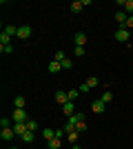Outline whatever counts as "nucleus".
Wrapping results in <instances>:
<instances>
[{"label": "nucleus", "mask_w": 133, "mask_h": 149, "mask_svg": "<svg viewBox=\"0 0 133 149\" xmlns=\"http://www.w3.org/2000/svg\"><path fill=\"white\" fill-rule=\"evenodd\" d=\"M69 123L76 127L78 131H87V123H84V113H73L69 118Z\"/></svg>", "instance_id": "f257e3e1"}, {"label": "nucleus", "mask_w": 133, "mask_h": 149, "mask_svg": "<svg viewBox=\"0 0 133 149\" xmlns=\"http://www.w3.org/2000/svg\"><path fill=\"white\" fill-rule=\"evenodd\" d=\"M11 120L13 123H27V120H29V113H27L25 109H13Z\"/></svg>", "instance_id": "f03ea898"}, {"label": "nucleus", "mask_w": 133, "mask_h": 149, "mask_svg": "<svg viewBox=\"0 0 133 149\" xmlns=\"http://www.w3.org/2000/svg\"><path fill=\"white\" fill-rule=\"evenodd\" d=\"M129 38H131V31L118 27V31H115V40H120V42H129Z\"/></svg>", "instance_id": "7ed1b4c3"}, {"label": "nucleus", "mask_w": 133, "mask_h": 149, "mask_svg": "<svg viewBox=\"0 0 133 149\" xmlns=\"http://www.w3.org/2000/svg\"><path fill=\"white\" fill-rule=\"evenodd\" d=\"M73 45H76V47H84V45H87V33H84V31H76Z\"/></svg>", "instance_id": "20e7f679"}, {"label": "nucleus", "mask_w": 133, "mask_h": 149, "mask_svg": "<svg viewBox=\"0 0 133 149\" xmlns=\"http://www.w3.org/2000/svg\"><path fill=\"white\" fill-rule=\"evenodd\" d=\"M31 27H29V25H22V27H18V38H20V40H27V38H29V36H31Z\"/></svg>", "instance_id": "39448f33"}, {"label": "nucleus", "mask_w": 133, "mask_h": 149, "mask_svg": "<svg viewBox=\"0 0 133 149\" xmlns=\"http://www.w3.org/2000/svg\"><path fill=\"white\" fill-rule=\"evenodd\" d=\"M104 107H107V105H104L100 98H95L93 102H91V109H93V113H104Z\"/></svg>", "instance_id": "423d86ee"}, {"label": "nucleus", "mask_w": 133, "mask_h": 149, "mask_svg": "<svg viewBox=\"0 0 133 149\" xmlns=\"http://www.w3.org/2000/svg\"><path fill=\"white\" fill-rule=\"evenodd\" d=\"M13 136H16V131H13L11 127H5V129L0 131V138H2V140H5V143H9V140H11Z\"/></svg>", "instance_id": "0eeeda50"}, {"label": "nucleus", "mask_w": 133, "mask_h": 149, "mask_svg": "<svg viewBox=\"0 0 133 149\" xmlns=\"http://www.w3.org/2000/svg\"><path fill=\"white\" fill-rule=\"evenodd\" d=\"M13 131H16V136H22L25 131H29L27 129V123H13V127H11Z\"/></svg>", "instance_id": "6e6552de"}, {"label": "nucleus", "mask_w": 133, "mask_h": 149, "mask_svg": "<svg viewBox=\"0 0 133 149\" xmlns=\"http://www.w3.org/2000/svg\"><path fill=\"white\" fill-rule=\"evenodd\" d=\"M73 109H76V102H73V100H69V102H64V105H62V111L67 113L69 118L73 116Z\"/></svg>", "instance_id": "1a4fd4ad"}, {"label": "nucleus", "mask_w": 133, "mask_h": 149, "mask_svg": "<svg viewBox=\"0 0 133 149\" xmlns=\"http://www.w3.org/2000/svg\"><path fill=\"white\" fill-rule=\"evenodd\" d=\"M56 102H58V105L69 102V96H67V91H60V89H58V91H56Z\"/></svg>", "instance_id": "9d476101"}, {"label": "nucleus", "mask_w": 133, "mask_h": 149, "mask_svg": "<svg viewBox=\"0 0 133 149\" xmlns=\"http://www.w3.org/2000/svg\"><path fill=\"white\" fill-rule=\"evenodd\" d=\"M127 18H129V16H127V11H118V13H115V22H118L120 27H124V25H127Z\"/></svg>", "instance_id": "9b49d317"}, {"label": "nucleus", "mask_w": 133, "mask_h": 149, "mask_svg": "<svg viewBox=\"0 0 133 149\" xmlns=\"http://www.w3.org/2000/svg\"><path fill=\"white\" fill-rule=\"evenodd\" d=\"M62 138H51V140H47V147L49 149H62V143H60Z\"/></svg>", "instance_id": "f8f14e48"}, {"label": "nucleus", "mask_w": 133, "mask_h": 149, "mask_svg": "<svg viewBox=\"0 0 133 149\" xmlns=\"http://www.w3.org/2000/svg\"><path fill=\"white\" fill-rule=\"evenodd\" d=\"M82 9H84L82 0H73V2H71V13H80Z\"/></svg>", "instance_id": "ddd939ff"}, {"label": "nucleus", "mask_w": 133, "mask_h": 149, "mask_svg": "<svg viewBox=\"0 0 133 149\" xmlns=\"http://www.w3.org/2000/svg\"><path fill=\"white\" fill-rule=\"evenodd\" d=\"M22 143H27V145H31L33 140H36V134H33V131H25V134H22Z\"/></svg>", "instance_id": "4468645a"}, {"label": "nucleus", "mask_w": 133, "mask_h": 149, "mask_svg": "<svg viewBox=\"0 0 133 149\" xmlns=\"http://www.w3.org/2000/svg\"><path fill=\"white\" fill-rule=\"evenodd\" d=\"M47 69H49V74H58V71L62 69V65H60L58 60H51V62H49V67H47Z\"/></svg>", "instance_id": "2eb2a0df"}, {"label": "nucleus", "mask_w": 133, "mask_h": 149, "mask_svg": "<svg viewBox=\"0 0 133 149\" xmlns=\"http://www.w3.org/2000/svg\"><path fill=\"white\" fill-rule=\"evenodd\" d=\"M78 138H80V131H71V134H67V140H69L71 145H78Z\"/></svg>", "instance_id": "dca6fc26"}, {"label": "nucleus", "mask_w": 133, "mask_h": 149, "mask_svg": "<svg viewBox=\"0 0 133 149\" xmlns=\"http://www.w3.org/2000/svg\"><path fill=\"white\" fill-rule=\"evenodd\" d=\"M25 96H16V100H13V105H16V109H25Z\"/></svg>", "instance_id": "f3484780"}, {"label": "nucleus", "mask_w": 133, "mask_h": 149, "mask_svg": "<svg viewBox=\"0 0 133 149\" xmlns=\"http://www.w3.org/2000/svg\"><path fill=\"white\" fill-rule=\"evenodd\" d=\"M5 33H7V36H18V27L7 25V27H5Z\"/></svg>", "instance_id": "a211bd4d"}, {"label": "nucleus", "mask_w": 133, "mask_h": 149, "mask_svg": "<svg viewBox=\"0 0 133 149\" xmlns=\"http://www.w3.org/2000/svg\"><path fill=\"white\" fill-rule=\"evenodd\" d=\"M0 127H2V129H5V127H13V120L7 118V116H2V118H0Z\"/></svg>", "instance_id": "6ab92c4d"}, {"label": "nucleus", "mask_w": 133, "mask_h": 149, "mask_svg": "<svg viewBox=\"0 0 133 149\" xmlns=\"http://www.w3.org/2000/svg\"><path fill=\"white\" fill-rule=\"evenodd\" d=\"M11 42V36H7L5 31H2V33H0V47H5V45H9Z\"/></svg>", "instance_id": "aec40b11"}, {"label": "nucleus", "mask_w": 133, "mask_h": 149, "mask_svg": "<svg viewBox=\"0 0 133 149\" xmlns=\"http://www.w3.org/2000/svg\"><path fill=\"white\" fill-rule=\"evenodd\" d=\"M100 100L104 102V105H107V102H111V100H113V93H111V91H104V93L100 96Z\"/></svg>", "instance_id": "412c9836"}, {"label": "nucleus", "mask_w": 133, "mask_h": 149, "mask_svg": "<svg viewBox=\"0 0 133 149\" xmlns=\"http://www.w3.org/2000/svg\"><path fill=\"white\" fill-rule=\"evenodd\" d=\"M42 136H44V140H51V138H56V129H44Z\"/></svg>", "instance_id": "4be33fe9"}, {"label": "nucleus", "mask_w": 133, "mask_h": 149, "mask_svg": "<svg viewBox=\"0 0 133 149\" xmlns=\"http://www.w3.org/2000/svg\"><path fill=\"white\" fill-rule=\"evenodd\" d=\"M124 11L129 16H133V0H124Z\"/></svg>", "instance_id": "5701e85b"}, {"label": "nucleus", "mask_w": 133, "mask_h": 149, "mask_svg": "<svg viewBox=\"0 0 133 149\" xmlns=\"http://www.w3.org/2000/svg\"><path fill=\"white\" fill-rule=\"evenodd\" d=\"M27 129H29V131H36V129H38V123L29 118V120H27Z\"/></svg>", "instance_id": "b1692460"}, {"label": "nucleus", "mask_w": 133, "mask_h": 149, "mask_svg": "<svg viewBox=\"0 0 133 149\" xmlns=\"http://www.w3.org/2000/svg\"><path fill=\"white\" fill-rule=\"evenodd\" d=\"M67 96H69V100H73V102H76V98L80 96V91H78V89H71V91H67Z\"/></svg>", "instance_id": "393cba45"}, {"label": "nucleus", "mask_w": 133, "mask_h": 149, "mask_svg": "<svg viewBox=\"0 0 133 149\" xmlns=\"http://www.w3.org/2000/svg\"><path fill=\"white\" fill-rule=\"evenodd\" d=\"M87 85H89V87H91V89H93V87H98V85H100V80L91 76V78H89V80H87Z\"/></svg>", "instance_id": "a878e982"}, {"label": "nucleus", "mask_w": 133, "mask_h": 149, "mask_svg": "<svg viewBox=\"0 0 133 149\" xmlns=\"http://www.w3.org/2000/svg\"><path fill=\"white\" fill-rule=\"evenodd\" d=\"M60 65H62V69H71V67H73V60H69V58H64V60L60 62Z\"/></svg>", "instance_id": "bb28decb"}, {"label": "nucleus", "mask_w": 133, "mask_h": 149, "mask_svg": "<svg viewBox=\"0 0 133 149\" xmlns=\"http://www.w3.org/2000/svg\"><path fill=\"white\" fill-rule=\"evenodd\" d=\"M78 91H80V93H89V91H91V87H89L87 82H82V85L78 87Z\"/></svg>", "instance_id": "cd10ccee"}, {"label": "nucleus", "mask_w": 133, "mask_h": 149, "mask_svg": "<svg viewBox=\"0 0 133 149\" xmlns=\"http://www.w3.org/2000/svg\"><path fill=\"white\" fill-rule=\"evenodd\" d=\"M122 29H129V31L133 29V16H129V18H127V25L122 27Z\"/></svg>", "instance_id": "c85d7f7f"}, {"label": "nucleus", "mask_w": 133, "mask_h": 149, "mask_svg": "<svg viewBox=\"0 0 133 149\" xmlns=\"http://www.w3.org/2000/svg\"><path fill=\"white\" fill-rule=\"evenodd\" d=\"M56 60H58V62H62V60H64V51H62V49H58V51H56Z\"/></svg>", "instance_id": "c756f323"}, {"label": "nucleus", "mask_w": 133, "mask_h": 149, "mask_svg": "<svg viewBox=\"0 0 133 149\" xmlns=\"http://www.w3.org/2000/svg\"><path fill=\"white\" fill-rule=\"evenodd\" d=\"M0 51H2V54H11L13 47H11V45H5V47H0Z\"/></svg>", "instance_id": "7c9ffc66"}, {"label": "nucleus", "mask_w": 133, "mask_h": 149, "mask_svg": "<svg viewBox=\"0 0 133 149\" xmlns=\"http://www.w3.org/2000/svg\"><path fill=\"white\" fill-rule=\"evenodd\" d=\"M64 131H67V134H71V131H78V129H76L71 123H67V125H64Z\"/></svg>", "instance_id": "2f4dec72"}, {"label": "nucleus", "mask_w": 133, "mask_h": 149, "mask_svg": "<svg viewBox=\"0 0 133 149\" xmlns=\"http://www.w3.org/2000/svg\"><path fill=\"white\" fill-rule=\"evenodd\" d=\"M84 56V47H76V58H82Z\"/></svg>", "instance_id": "473e14b6"}, {"label": "nucleus", "mask_w": 133, "mask_h": 149, "mask_svg": "<svg viewBox=\"0 0 133 149\" xmlns=\"http://www.w3.org/2000/svg\"><path fill=\"white\" fill-rule=\"evenodd\" d=\"M64 136H67V131H64V129H58L56 131V138H64Z\"/></svg>", "instance_id": "72a5a7b5"}, {"label": "nucleus", "mask_w": 133, "mask_h": 149, "mask_svg": "<svg viewBox=\"0 0 133 149\" xmlns=\"http://www.w3.org/2000/svg\"><path fill=\"white\" fill-rule=\"evenodd\" d=\"M71 149H82V147H78V145H71Z\"/></svg>", "instance_id": "f704fd0d"}, {"label": "nucleus", "mask_w": 133, "mask_h": 149, "mask_svg": "<svg viewBox=\"0 0 133 149\" xmlns=\"http://www.w3.org/2000/svg\"><path fill=\"white\" fill-rule=\"evenodd\" d=\"M11 149H20V147H11Z\"/></svg>", "instance_id": "c9c22d12"}]
</instances>
